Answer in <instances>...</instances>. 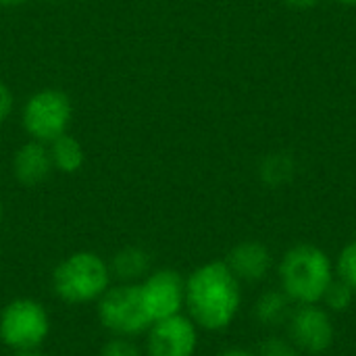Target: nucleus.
Returning a JSON list of instances; mask_svg holds the SVG:
<instances>
[{
    "instance_id": "1",
    "label": "nucleus",
    "mask_w": 356,
    "mask_h": 356,
    "mask_svg": "<svg viewBox=\"0 0 356 356\" xmlns=\"http://www.w3.org/2000/svg\"><path fill=\"white\" fill-rule=\"evenodd\" d=\"M240 284L225 261H211L194 269L186 280V309L196 327L227 330L242 305Z\"/></svg>"
},
{
    "instance_id": "2",
    "label": "nucleus",
    "mask_w": 356,
    "mask_h": 356,
    "mask_svg": "<svg viewBox=\"0 0 356 356\" xmlns=\"http://www.w3.org/2000/svg\"><path fill=\"white\" fill-rule=\"evenodd\" d=\"M280 282L292 302L317 305L334 282V267L321 248L313 244H298L284 254Z\"/></svg>"
},
{
    "instance_id": "3",
    "label": "nucleus",
    "mask_w": 356,
    "mask_h": 356,
    "mask_svg": "<svg viewBox=\"0 0 356 356\" xmlns=\"http://www.w3.org/2000/svg\"><path fill=\"white\" fill-rule=\"evenodd\" d=\"M111 280L108 263L100 254L79 250L54 267L52 290L67 305H90L100 300V296L111 288Z\"/></svg>"
},
{
    "instance_id": "4",
    "label": "nucleus",
    "mask_w": 356,
    "mask_h": 356,
    "mask_svg": "<svg viewBox=\"0 0 356 356\" xmlns=\"http://www.w3.org/2000/svg\"><path fill=\"white\" fill-rule=\"evenodd\" d=\"M96 315L100 325L111 336L136 338L148 332L152 319L146 311L140 284L111 286L96 302Z\"/></svg>"
},
{
    "instance_id": "5",
    "label": "nucleus",
    "mask_w": 356,
    "mask_h": 356,
    "mask_svg": "<svg viewBox=\"0 0 356 356\" xmlns=\"http://www.w3.org/2000/svg\"><path fill=\"white\" fill-rule=\"evenodd\" d=\"M50 330L48 309L33 298H15L0 311V342L13 353L42 348Z\"/></svg>"
},
{
    "instance_id": "6",
    "label": "nucleus",
    "mask_w": 356,
    "mask_h": 356,
    "mask_svg": "<svg viewBox=\"0 0 356 356\" xmlns=\"http://www.w3.org/2000/svg\"><path fill=\"white\" fill-rule=\"evenodd\" d=\"M71 100L60 90H40L23 106V127L35 142H54L71 123Z\"/></svg>"
},
{
    "instance_id": "7",
    "label": "nucleus",
    "mask_w": 356,
    "mask_h": 356,
    "mask_svg": "<svg viewBox=\"0 0 356 356\" xmlns=\"http://www.w3.org/2000/svg\"><path fill=\"white\" fill-rule=\"evenodd\" d=\"M140 292L152 323L179 315L186 307V280L175 269L150 271L140 282Z\"/></svg>"
},
{
    "instance_id": "8",
    "label": "nucleus",
    "mask_w": 356,
    "mask_h": 356,
    "mask_svg": "<svg viewBox=\"0 0 356 356\" xmlns=\"http://www.w3.org/2000/svg\"><path fill=\"white\" fill-rule=\"evenodd\" d=\"M288 340L309 355L325 353L334 342V323L325 309L317 305H300L288 319Z\"/></svg>"
},
{
    "instance_id": "9",
    "label": "nucleus",
    "mask_w": 356,
    "mask_h": 356,
    "mask_svg": "<svg viewBox=\"0 0 356 356\" xmlns=\"http://www.w3.org/2000/svg\"><path fill=\"white\" fill-rule=\"evenodd\" d=\"M198 348V327L186 315L154 321L146 332L148 356H194Z\"/></svg>"
},
{
    "instance_id": "10",
    "label": "nucleus",
    "mask_w": 356,
    "mask_h": 356,
    "mask_svg": "<svg viewBox=\"0 0 356 356\" xmlns=\"http://www.w3.org/2000/svg\"><path fill=\"white\" fill-rule=\"evenodd\" d=\"M225 263L240 282H248V284L263 282L267 277V273L271 271V265H273L267 246H263L261 242L238 244L229 252Z\"/></svg>"
},
{
    "instance_id": "11",
    "label": "nucleus",
    "mask_w": 356,
    "mask_h": 356,
    "mask_svg": "<svg viewBox=\"0 0 356 356\" xmlns=\"http://www.w3.org/2000/svg\"><path fill=\"white\" fill-rule=\"evenodd\" d=\"M54 165L50 159V150L46 148L44 142L31 140L23 144L13 159V173L17 181L23 186H38L46 181Z\"/></svg>"
},
{
    "instance_id": "12",
    "label": "nucleus",
    "mask_w": 356,
    "mask_h": 356,
    "mask_svg": "<svg viewBox=\"0 0 356 356\" xmlns=\"http://www.w3.org/2000/svg\"><path fill=\"white\" fill-rule=\"evenodd\" d=\"M108 269L119 284H140L152 271V259L140 246H125L113 254Z\"/></svg>"
},
{
    "instance_id": "13",
    "label": "nucleus",
    "mask_w": 356,
    "mask_h": 356,
    "mask_svg": "<svg viewBox=\"0 0 356 356\" xmlns=\"http://www.w3.org/2000/svg\"><path fill=\"white\" fill-rule=\"evenodd\" d=\"M290 315H292V300L284 290H269L254 305V317L265 327L286 325Z\"/></svg>"
},
{
    "instance_id": "14",
    "label": "nucleus",
    "mask_w": 356,
    "mask_h": 356,
    "mask_svg": "<svg viewBox=\"0 0 356 356\" xmlns=\"http://www.w3.org/2000/svg\"><path fill=\"white\" fill-rule=\"evenodd\" d=\"M50 159H52V165L54 169L63 171V173H75L81 169L83 165V148L81 144L69 136V134H63L60 138H56L54 142H50Z\"/></svg>"
},
{
    "instance_id": "15",
    "label": "nucleus",
    "mask_w": 356,
    "mask_h": 356,
    "mask_svg": "<svg viewBox=\"0 0 356 356\" xmlns=\"http://www.w3.org/2000/svg\"><path fill=\"white\" fill-rule=\"evenodd\" d=\"M353 298H355V290L348 284H344L342 280H334L323 296V302L330 311L342 313L353 305Z\"/></svg>"
},
{
    "instance_id": "16",
    "label": "nucleus",
    "mask_w": 356,
    "mask_h": 356,
    "mask_svg": "<svg viewBox=\"0 0 356 356\" xmlns=\"http://www.w3.org/2000/svg\"><path fill=\"white\" fill-rule=\"evenodd\" d=\"M336 273H338V280L348 284L356 292V240L348 246H344V250L340 252Z\"/></svg>"
},
{
    "instance_id": "17",
    "label": "nucleus",
    "mask_w": 356,
    "mask_h": 356,
    "mask_svg": "<svg viewBox=\"0 0 356 356\" xmlns=\"http://www.w3.org/2000/svg\"><path fill=\"white\" fill-rule=\"evenodd\" d=\"M100 356H142L140 348L136 346L134 338L113 336L100 350Z\"/></svg>"
},
{
    "instance_id": "18",
    "label": "nucleus",
    "mask_w": 356,
    "mask_h": 356,
    "mask_svg": "<svg viewBox=\"0 0 356 356\" xmlns=\"http://www.w3.org/2000/svg\"><path fill=\"white\" fill-rule=\"evenodd\" d=\"M257 356H298V348L286 338H267Z\"/></svg>"
},
{
    "instance_id": "19",
    "label": "nucleus",
    "mask_w": 356,
    "mask_h": 356,
    "mask_svg": "<svg viewBox=\"0 0 356 356\" xmlns=\"http://www.w3.org/2000/svg\"><path fill=\"white\" fill-rule=\"evenodd\" d=\"M13 113V94L10 90L0 81V123H4Z\"/></svg>"
},
{
    "instance_id": "20",
    "label": "nucleus",
    "mask_w": 356,
    "mask_h": 356,
    "mask_svg": "<svg viewBox=\"0 0 356 356\" xmlns=\"http://www.w3.org/2000/svg\"><path fill=\"white\" fill-rule=\"evenodd\" d=\"M290 6H294V8H311V6H315L319 0H286Z\"/></svg>"
},
{
    "instance_id": "21",
    "label": "nucleus",
    "mask_w": 356,
    "mask_h": 356,
    "mask_svg": "<svg viewBox=\"0 0 356 356\" xmlns=\"http://www.w3.org/2000/svg\"><path fill=\"white\" fill-rule=\"evenodd\" d=\"M219 356H257V355H254V353H250V350H244V348H229V350L221 353Z\"/></svg>"
},
{
    "instance_id": "22",
    "label": "nucleus",
    "mask_w": 356,
    "mask_h": 356,
    "mask_svg": "<svg viewBox=\"0 0 356 356\" xmlns=\"http://www.w3.org/2000/svg\"><path fill=\"white\" fill-rule=\"evenodd\" d=\"M15 356H46L42 353V348H31V350H19Z\"/></svg>"
},
{
    "instance_id": "23",
    "label": "nucleus",
    "mask_w": 356,
    "mask_h": 356,
    "mask_svg": "<svg viewBox=\"0 0 356 356\" xmlns=\"http://www.w3.org/2000/svg\"><path fill=\"white\" fill-rule=\"evenodd\" d=\"M27 0H0V6H21Z\"/></svg>"
},
{
    "instance_id": "24",
    "label": "nucleus",
    "mask_w": 356,
    "mask_h": 356,
    "mask_svg": "<svg viewBox=\"0 0 356 356\" xmlns=\"http://www.w3.org/2000/svg\"><path fill=\"white\" fill-rule=\"evenodd\" d=\"M338 2H342V4H356V0H338Z\"/></svg>"
},
{
    "instance_id": "25",
    "label": "nucleus",
    "mask_w": 356,
    "mask_h": 356,
    "mask_svg": "<svg viewBox=\"0 0 356 356\" xmlns=\"http://www.w3.org/2000/svg\"><path fill=\"white\" fill-rule=\"evenodd\" d=\"M2 215H4V209H2V202H0V223H2Z\"/></svg>"
}]
</instances>
